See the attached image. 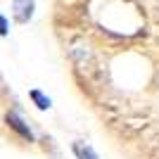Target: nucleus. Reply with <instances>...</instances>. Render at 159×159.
<instances>
[{"instance_id":"obj_1","label":"nucleus","mask_w":159,"mask_h":159,"mask_svg":"<svg viewBox=\"0 0 159 159\" xmlns=\"http://www.w3.org/2000/svg\"><path fill=\"white\" fill-rule=\"evenodd\" d=\"M33 7H36L33 0H12V17H14V21L26 24V21L33 17Z\"/></svg>"},{"instance_id":"obj_5","label":"nucleus","mask_w":159,"mask_h":159,"mask_svg":"<svg viewBox=\"0 0 159 159\" xmlns=\"http://www.w3.org/2000/svg\"><path fill=\"white\" fill-rule=\"evenodd\" d=\"M0 36H7V19L0 14Z\"/></svg>"},{"instance_id":"obj_2","label":"nucleus","mask_w":159,"mask_h":159,"mask_svg":"<svg viewBox=\"0 0 159 159\" xmlns=\"http://www.w3.org/2000/svg\"><path fill=\"white\" fill-rule=\"evenodd\" d=\"M7 124H10V128H14V131L19 133L21 138H26V140H33V133H31V128L24 124V119H21L17 112H7Z\"/></svg>"},{"instance_id":"obj_4","label":"nucleus","mask_w":159,"mask_h":159,"mask_svg":"<svg viewBox=\"0 0 159 159\" xmlns=\"http://www.w3.org/2000/svg\"><path fill=\"white\" fill-rule=\"evenodd\" d=\"M29 98L36 102V107H38V109H48V107H50V98H45L40 90H31V93H29Z\"/></svg>"},{"instance_id":"obj_3","label":"nucleus","mask_w":159,"mask_h":159,"mask_svg":"<svg viewBox=\"0 0 159 159\" xmlns=\"http://www.w3.org/2000/svg\"><path fill=\"white\" fill-rule=\"evenodd\" d=\"M74 154H76V159H98V154L93 152V147L83 145V143H76V145H74Z\"/></svg>"}]
</instances>
